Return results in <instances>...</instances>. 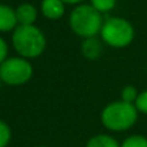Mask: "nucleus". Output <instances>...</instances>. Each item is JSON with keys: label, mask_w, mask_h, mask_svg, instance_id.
Listing matches in <instances>:
<instances>
[{"label": "nucleus", "mask_w": 147, "mask_h": 147, "mask_svg": "<svg viewBox=\"0 0 147 147\" xmlns=\"http://www.w3.org/2000/svg\"><path fill=\"white\" fill-rule=\"evenodd\" d=\"M86 147H120L117 141L112 138L111 136H106V134H98V136L92 137L89 142H87Z\"/></svg>", "instance_id": "nucleus-10"}, {"label": "nucleus", "mask_w": 147, "mask_h": 147, "mask_svg": "<svg viewBox=\"0 0 147 147\" xmlns=\"http://www.w3.org/2000/svg\"><path fill=\"white\" fill-rule=\"evenodd\" d=\"M91 5L100 13H107L116 5V0H90Z\"/></svg>", "instance_id": "nucleus-11"}, {"label": "nucleus", "mask_w": 147, "mask_h": 147, "mask_svg": "<svg viewBox=\"0 0 147 147\" xmlns=\"http://www.w3.org/2000/svg\"><path fill=\"white\" fill-rule=\"evenodd\" d=\"M7 55H8V46H7L5 40L0 36V65L7 60Z\"/></svg>", "instance_id": "nucleus-16"}, {"label": "nucleus", "mask_w": 147, "mask_h": 147, "mask_svg": "<svg viewBox=\"0 0 147 147\" xmlns=\"http://www.w3.org/2000/svg\"><path fill=\"white\" fill-rule=\"evenodd\" d=\"M33 76V67L24 57L7 59L0 65V80L9 86L25 85Z\"/></svg>", "instance_id": "nucleus-5"}, {"label": "nucleus", "mask_w": 147, "mask_h": 147, "mask_svg": "<svg viewBox=\"0 0 147 147\" xmlns=\"http://www.w3.org/2000/svg\"><path fill=\"white\" fill-rule=\"evenodd\" d=\"M102 13L98 12L91 4H81L72 11L69 16V25L74 34L82 38H94L102 31Z\"/></svg>", "instance_id": "nucleus-2"}, {"label": "nucleus", "mask_w": 147, "mask_h": 147, "mask_svg": "<svg viewBox=\"0 0 147 147\" xmlns=\"http://www.w3.org/2000/svg\"><path fill=\"white\" fill-rule=\"evenodd\" d=\"M100 35L106 45L115 48H122L133 42L134 29L131 24L125 18L112 17L104 21Z\"/></svg>", "instance_id": "nucleus-4"}, {"label": "nucleus", "mask_w": 147, "mask_h": 147, "mask_svg": "<svg viewBox=\"0 0 147 147\" xmlns=\"http://www.w3.org/2000/svg\"><path fill=\"white\" fill-rule=\"evenodd\" d=\"M134 106H136L137 111L147 115V90L143 91V92H141V94L138 95L136 103H134Z\"/></svg>", "instance_id": "nucleus-15"}, {"label": "nucleus", "mask_w": 147, "mask_h": 147, "mask_svg": "<svg viewBox=\"0 0 147 147\" xmlns=\"http://www.w3.org/2000/svg\"><path fill=\"white\" fill-rule=\"evenodd\" d=\"M81 51H82L83 56L89 60H96L100 55H102V43L99 39L94 38H87L81 46Z\"/></svg>", "instance_id": "nucleus-9"}, {"label": "nucleus", "mask_w": 147, "mask_h": 147, "mask_svg": "<svg viewBox=\"0 0 147 147\" xmlns=\"http://www.w3.org/2000/svg\"><path fill=\"white\" fill-rule=\"evenodd\" d=\"M138 91L134 86H125L121 91V100L122 102H126V103H131L134 104L138 98Z\"/></svg>", "instance_id": "nucleus-13"}, {"label": "nucleus", "mask_w": 147, "mask_h": 147, "mask_svg": "<svg viewBox=\"0 0 147 147\" xmlns=\"http://www.w3.org/2000/svg\"><path fill=\"white\" fill-rule=\"evenodd\" d=\"M137 119L138 111L136 106L122 100L109 103L102 112L103 125L112 131L128 130L136 124Z\"/></svg>", "instance_id": "nucleus-3"}, {"label": "nucleus", "mask_w": 147, "mask_h": 147, "mask_svg": "<svg viewBox=\"0 0 147 147\" xmlns=\"http://www.w3.org/2000/svg\"><path fill=\"white\" fill-rule=\"evenodd\" d=\"M120 147H147V138L143 136H131L125 139Z\"/></svg>", "instance_id": "nucleus-12"}, {"label": "nucleus", "mask_w": 147, "mask_h": 147, "mask_svg": "<svg viewBox=\"0 0 147 147\" xmlns=\"http://www.w3.org/2000/svg\"><path fill=\"white\" fill-rule=\"evenodd\" d=\"M0 82H1V80H0Z\"/></svg>", "instance_id": "nucleus-18"}, {"label": "nucleus", "mask_w": 147, "mask_h": 147, "mask_svg": "<svg viewBox=\"0 0 147 147\" xmlns=\"http://www.w3.org/2000/svg\"><path fill=\"white\" fill-rule=\"evenodd\" d=\"M64 4H80L82 3L83 0H61Z\"/></svg>", "instance_id": "nucleus-17"}, {"label": "nucleus", "mask_w": 147, "mask_h": 147, "mask_svg": "<svg viewBox=\"0 0 147 147\" xmlns=\"http://www.w3.org/2000/svg\"><path fill=\"white\" fill-rule=\"evenodd\" d=\"M11 128L8 124L0 120V147H7L11 142Z\"/></svg>", "instance_id": "nucleus-14"}, {"label": "nucleus", "mask_w": 147, "mask_h": 147, "mask_svg": "<svg viewBox=\"0 0 147 147\" xmlns=\"http://www.w3.org/2000/svg\"><path fill=\"white\" fill-rule=\"evenodd\" d=\"M42 13L48 20H59L65 12L64 3L61 0H42Z\"/></svg>", "instance_id": "nucleus-7"}, {"label": "nucleus", "mask_w": 147, "mask_h": 147, "mask_svg": "<svg viewBox=\"0 0 147 147\" xmlns=\"http://www.w3.org/2000/svg\"><path fill=\"white\" fill-rule=\"evenodd\" d=\"M12 45L24 59H34L43 53L46 36L35 25L17 26L12 34Z\"/></svg>", "instance_id": "nucleus-1"}, {"label": "nucleus", "mask_w": 147, "mask_h": 147, "mask_svg": "<svg viewBox=\"0 0 147 147\" xmlns=\"http://www.w3.org/2000/svg\"><path fill=\"white\" fill-rule=\"evenodd\" d=\"M18 22L16 17V9L5 4H0V31L7 33V31L14 30Z\"/></svg>", "instance_id": "nucleus-6"}, {"label": "nucleus", "mask_w": 147, "mask_h": 147, "mask_svg": "<svg viewBox=\"0 0 147 147\" xmlns=\"http://www.w3.org/2000/svg\"><path fill=\"white\" fill-rule=\"evenodd\" d=\"M16 17H17V22L21 26H29V25H34V22L36 21V17H38V13H36L35 7L29 3H25L17 7Z\"/></svg>", "instance_id": "nucleus-8"}]
</instances>
